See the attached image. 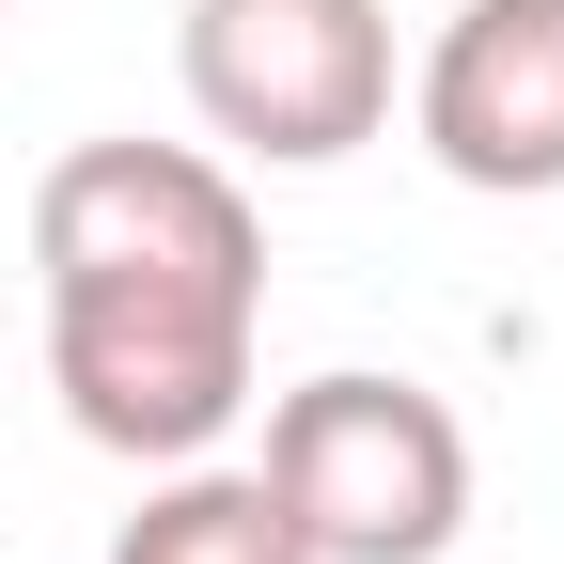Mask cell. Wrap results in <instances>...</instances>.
Here are the masks:
<instances>
[{"label":"cell","instance_id":"obj_1","mask_svg":"<svg viewBox=\"0 0 564 564\" xmlns=\"http://www.w3.org/2000/svg\"><path fill=\"white\" fill-rule=\"evenodd\" d=\"M47 282V392L95 455L188 470L251 408L267 329V220L204 141H63L32 188Z\"/></svg>","mask_w":564,"mask_h":564},{"label":"cell","instance_id":"obj_2","mask_svg":"<svg viewBox=\"0 0 564 564\" xmlns=\"http://www.w3.org/2000/svg\"><path fill=\"white\" fill-rule=\"evenodd\" d=\"M251 470L314 564H440L470 533V423L423 377H299Z\"/></svg>","mask_w":564,"mask_h":564},{"label":"cell","instance_id":"obj_3","mask_svg":"<svg viewBox=\"0 0 564 564\" xmlns=\"http://www.w3.org/2000/svg\"><path fill=\"white\" fill-rule=\"evenodd\" d=\"M173 79L204 141H236L267 173H329L392 126V17L377 0H188Z\"/></svg>","mask_w":564,"mask_h":564},{"label":"cell","instance_id":"obj_4","mask_svg":"<svg viewBox=\"0 0 564 564\" xmlns=\"http://www.w3.org/2000/svg\"><path fill=\"white\" fill-rule=\"evenodd\" d=\"M408 126L455 188L549 204L564 188V0H455L408 79Z\"/></svg>","mask_w":564,"mask_h":564},{"label":"cell","instance_id":"obj_5","mask_svg":"<svg viewBox=\"0 0 564 564\" xmlns=\"http://www.w3.org/2000/svg\"><path fill=\"white\" fill-rule=\"evenodd\" d=\"M110 564H314V549H299V518L267 502V470H204L188 455L158 502L110 533Z\"/></svg>","mask_w":564,"mask_h":564},{"label":"cell","instance_id":"obj_6","mask_svg":"<svg viewBox=\"0 0 564 564\" xmlns=\"http://www.w3.org/2000/svg\"><path fill=\"white\" fill-rule=\"evenodd\" d=\"M0 17H17V0H0Z\"/></svg>","mask_w":564,"mask_h":564}]
</instances>
